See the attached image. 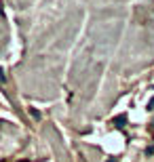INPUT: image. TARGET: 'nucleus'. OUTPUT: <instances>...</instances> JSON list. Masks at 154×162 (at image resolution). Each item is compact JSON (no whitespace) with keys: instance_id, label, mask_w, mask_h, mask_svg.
Returning a JSON list of instances; mask_svg holds the SVG:
<instances>
[{"instance_id":"obj_3","label":"nucleus","mask_w":154,"mask_h":162,"mask_svg":"<svg viewBox=\"0 0 154 162\" xmlns=\"http://www.w3.org/2000/svg\"><path fill=\"white\" fill-rule=\"evenodd\" d=\"M108 162H118V160H114V158H110V160H108Z\"/></svg>"},{"instance_id":"obj_1","label":"nucleus","mask_w":154,"mask_h":162,"mask_svg":"<svg viewBox=\"0 0 154 162\" xmlns=\"http://www.w3.org/2000/svg\"><path fill=\"white\" fill-rule=\"evenodd\" d=\"M125 120H127V116H118V118H114V124H116V126H122Z\"/></svg>"},{"instance_id":"obj_2","label":"nucleus","mask_w":154,"mask_h":162,"mask_svg":"<svg viewBox=\"0 0 154 162\" xmlns=\"http://www.w3.org/2000/svg\"><path fill=\"white\" fill-rule=\"evenodd\" d=\"M148 110H154V97L150 99V103H148Z\"/></svg>"}]
</instances>
